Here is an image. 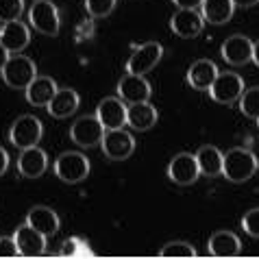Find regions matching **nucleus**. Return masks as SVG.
<instances>
[{"label":"nucleus","mask_w":259,"mask_h":259,"mask_svg":"<svg viewBox=\"0 0 259 259\" xmlns=\"http://www.w3.org/2000/svg\"><path fill=\"white\" fill-rule=\"evenodd\" d=\"M215 76H218V66L211 59H196L185 74V81L196 92H209Z\"/></svg>","instance_id":"18"},{"label":"nucleus","mask_w":259,"mask_h":259,"mask_svg":"<svg viewBox=\"0 0 259 259\" xmlns=\"http://www.w3.org/2000/svg\"><path fill=\"white\" fill-rule=\"evenodd\" d=\"M103 135H105V128L98 122L96 113L76 118L74 122H72V126H70V140L74 142L78 148L100 146V140H103Z\"/></svg>","instance_id":"8"},{"label":"nucleus","mask_w":259,"mask_h":259,"mask_svg":"<svg viewBox=\"0 0 259 259\" xmlns=\"http://www.w3.org/2000/svg\"><path fill=\"white\" fill-rule=\"evenodd\" d=\"M0 76L7 88L11 90H26L28 83L37 76V66L31 57H26L22 53H16V55H9V59L0 70Z\"/></svg>","instance_id":"3"},{"label":"nucleus","mask_w":259,"mask_h":259,"mask_svg":"<svg viewBox=\"0 0 259 259\" xmlns=\"http://www.w3.org/2000/svg\"><path fill=\"white\" fill-rule=\"evenodd\" d=\"M55 177L63 183H81L90 177V170H92V163L88 159V155H83L81 150H66L61 153L59 157L55 159Z\"/></svg>","instance_id":"2"},{"label":"nucleus","mask_w":259,"mask_h":259,"mask_svg":"<svg viewBox=\"0 0 259 259\" xmlns=\"http://www.w3.org/2000/svg\"><path fill=\"white\" fill-rule=\"evenodd\" d=\"M237 105H240V111H242L246 118L257 120V118H259V85L244 90L242 96H240V100H237Z\"/></svg>","instance_id":"27"},{"label":"nucleus","mask_w":259,"mask_h":259,"mask_svg":"<svg viewBox=\"0 0 259 259\" xmlns=\"http://www.w3.org/2000/svg\"><path fill=\"white\" fill-rule=\"evenodd\" d=\"M163 57V46L159 41H146L133 48L131 57L126 61V72L128 74H142L146 76L150 70H155V66L161 61Z\"/></svg>","instance_id":"7"},{"label":"nucleus","mask_w":259,"mask_h":259,"mask_svg":"<svg viewBox=\"0 0 259 259\" xmlns=\"http://www.w3.org/2000/svg\"><path fill=\"white\" fill-rule=\"evenodd\" d=\"M13 240L18 244L20 257H39L46 253V235H41L39 231H35L31 225H20L13 233Z\"/></svg>","instance_id":"15"},{"label":"nucleus","mask_w":259,"mask_h":259,"mask_svg":"<svg viewBox=\"0 0 259 259\" xmlns=\"http://www.w3.org/2000/svg\"><path fill=\"white\" fill-rule=\"evenodd\" d=\"M7 170H9V153L0 146V177H3Z\"/></svg>","instance_id":"34"},{"label":"nucleus","mask_w":259,"mask_h":259,"mask_svg":"<svg viewBox=\"0 0 259 259\" xmlns=\"http://www.w3.org/2000/svg\"><path fill=\"white\" fill-rule=\"evenodd\" d=\"M0 44H3L11 55L22 53V50L31 44V28L20 20H11L5 22L0 28Z\"/></svg>","instance_id":"16"},{"label":"nucleus","mask_w":259,"mask_h":259,"mask_svg":"<svg viewBox=\"0 0 259 259\" xmlns=\"http://www.w3.org/2000/svg\"><path fill=\"white\" fill-rule=\"evenodd\" d=\"M242 229L244 233L255 237V240H259V207H255V209H248L246 213L242 215Z\"/></svg>","instance_id":"31"},{"label":"nucleus","mask_w":259,"mask_h":259,"mask_svg":"<svg viewBox=\"0 0 259 259\" xmlns=\"http://www.w3.org/2000/svg\"><path fill=\"white\" fill-rule=\"evenodd\" d=\"M198 11L205 22H209L213 26H222L233 18L235 5H233V0H203Z\"/></svg>","instance_id":"25"},{"label":"nucleus","mask_w":259,"mask_h":259,"mask_svg":"<svg viewBox=\"0 0 259 259\" xmlns=\"http://www.w3.org/2000/svg\"><path fill=\"white\" fill-rule=\"evenodd\" d=\"M78 105H81V96H78L76 90L72 88H59L57 94L53 96V100L48 103V113L57 120H63V118H70L78 111Z\"/></svg>","instance_id":"19"},{"label":"nucleus","mask_w":259,"mask_h":259,"mask_svg":"<svg viewBox=\"0 0 259 259\" xmlns=\"http://www.w3.org/2000/svg\"><path fill=\"white\" fill-rule=\"evenodd\" d=\"M116 3L118 0H85V11L92 18H107L116 9Z\"/></svg>","instance_id":"30"},{"label":"nucleus","mask_w":259,"mask_h":259,"mask_svg":"<svg viewBox=\"0 0 259 259\" xmlns=\"http://www.w3.org/2000/svg\"><path fill=\"white\" fill-rule=\"evenodd\" d=\"M177 5V9H198L203 0H172Z\"/></svg>","instance_id":"33"},{"label":"nucleus","mask_w":259,"mask_h":259,"mask_svg":"<svg viewBox=\"0 0 259 259\" xmlns=\"http://www.w3.org/2000/svg\"><path fill=\"white\" fill-rule=\"evenodd\" d=\"M257 126H259V118H257Z\"/></svg>","instance_id":"39"},{"label":"nucleus","mask_w":259,"mask_h":259,"mask_svg":"<svg viewBox=\"0 0 259 259\" xmlns=\"http://www.w3.org/2000/svg\"><path fill=\"white\" fill-rule=\"evenodd\" d=\"M126 103L118 96H107L96 107V118L103 124L105 131L113 128H124L126 126Z\"/></svg>","instance_id":"11"},{"label":"nucleus","mask_w":259,"mask_h":259,"mask_svg":"<svg viewBox=\"0 0 259 259\" xmlns=\"http://www.w3.org/2000/svg\"><path fill=\"white\" fill-rule=\"evenodd\" d=\"M24 222L26 225H31L35 231H39L41 235H46V237H53L61 227V220H59V215H57V211H53L50 207H44V205L28 209Z\"/></svg>","instance_id":"23"},{"label":"nucleus","mask_w":259,"mask_h":259,"mask_svg":"<svg viewBox=\"0 0 259 259\" xmlns=\"http://www.w3.org/2000/svg\"><path fill=\"white\" fill-rule=\"evenodd\" d=\"M28 24L41 35L55 37L61 28V16L53 0H33L28 7Z\"/></svg>","instance_id":"4"},{"label":"nucleus","mask_w":259,"mask_h":259,"mask_svg":"<svg viewBox=\"0 0 259 259\" xmlns=\"http://www.w3.org/2000/svg\"><path fill=\"white\" fill-rule=\"evenodd\" d=\"M194 157H196L198 170L203 177H207V179L222 177V159H225V153H220V148L211 146V144H203V146L194 153Z\"/></svg>","instance_id":"24"},{"label":"nucleus","mask_w":259,"mask_h":259,"mask_svg":"<svg viewBox=\"0 0 259 259\" xmlns=\"http://www.w3.org/2000/svg\"><path fill=\"white\" fill-rule=\"evenodd\" d=\"M9 50H7L3 44H0V70H3V66H5V63H7V59H9Z\"/></svg>","instance_id":"36"},{"label":"nucleus","mask_w":259,"mask_h":259,"mask_svg":"<svg viewBox=\"0 0 259 259\" xmlns=\"http://www.w3.org/2000/svg\"><path fill=\"white\" fill-rule=\"evenodd\" d=\"M257 170H259V157H257Z\"/></svg>","instance_id":"38"},{"label":"nucleus","mask_w":259,"mask_h":259,"mask_svg":"<svg viewBox=\"0 0 259 259\" xmlns=\"http://www.w3.org/2000/svg\"><path fill=\"white\" fill-rule=\"evenodd\" d=\"M24 13V0H0V22H11L20 20Z\"/></svg>","instance_id":"29"},{"label":"nucleus","mask_w":259,"mask_h":259,"mask_svg":"<svg viewBox=\"0 0 259 259\" xmlns=\"http://www.w3.org/2000/svg\"><path fill=\"white\" fill-rule=\"evenodd\" d=\"M100 148L103 155L111 161H124L133 155L135 150V138L133 133L124 131V128H113V131H105L103 140H100Z\"/></svg>","instance_id":"9"},{"label":"nucleus","mask_w":259,"mask_h":259,"mask_svg":"<svg viewBox=\"0 0 259 259\" xmlns=\"http://www.w3.org/2000/svg\"><path fill=\"white\" fill-rule=\"evenodd\" d=\"M257 172V157L248 148H231L222 159V177L231 183H244Z\"/></svg>","instance_id":"1"},{"label":"nucleus","mask_w":259,"mask_h":259,"mask_svg":"<svg viewBox=\"0 0 259 259\" xmlns=\"http://www.w3.org/2000/svg\"><path fill=\"white\" fill-rule=\"evenodd\" d=\"M0 257H20L18 244L11 237H0Z\"/></svg>","instance_id":"32"},{"label":"nucleus","mask_w":259,"mask_h":259,"mask_svg":"<svg viewBox=\"0 0 259 259\" xmlns=\"http://www.w3.org/2000/svg\"><path fill=\"white\" fill-rule=\"evenodd\" d=\"M168 179L179 188H188V185H194L200 177V170H198V163H196V157L192 153H179L170 159L168 163Z\"/></svg>","instance_id":"10"},{"label":"nucleus","mask_w":259,"mask_h":259,"mask_svg":"<svg viewBox=\"0 0 259 259\" xmlns=\"http://www.w3.org/2000/svg\"><path fill=\"white\" fill-rule=\"evenodd\" d=\"M220 55L229 66H246V63L253 61V39L235 33L222 41Z\"/></svg>","instance_id":"13"},{"label":"nucleus","mask_w":259,"mask_h":259,"mask_svg":"<svg viewBox=\"0 0 259 259\" xmlns=\"http://www.w3.org/2000/svg\"><path fill=\"white\" fill-rule=\"evenodd\" d=\"M244 88V78L237 72H218L215 81L209 88V96L218 105H233L240 100Z\"/></svg>","instance_id":"6"},{"label":"nucleus","mask_w":259,"mask_h":259,"mask_svg":"<svg viewBox=\"0 0 259 259\" xmlns=\"http://www.w3.org/2000/svg\"><path fill=\"white\" fill-rule=\"evenodd\" d=\"M205 20L198 9H179L170 18V31L181 39H194L203 33Z\"/></svg>","instance_id":"12"},{"label":"nucleus","mask_w":259,"mask_h":259,"mask_svg":"<svg viewBox=\"0 0 259 259\" xmlns=\"http://www.w3.org/2000/svg\"><path fill=\"white\" fill-rule=\"evenodd\" d=\"M153 94L150 83L144 78L142 74H126L118 81V98H122L126 105H135V103H144Z\"/></svg>","instance_id":"14"},{"label":"nucleus","mask_w":259,"mask_h":259,"mask_svg":"<svg viewBox=\"0 0 259 259\" xmlns=\"http://www.w3.org/2000/svg\"><path fill=\"white\" fill-rule=\"evenodd\" d=\"M157 120H159V111L157 107H153L148 100L144 103H135L126 107V124L133 128V131H150Z\"/></svg>","instance_id":"20"},{"label":"nucleus","mask_w":259,"mask_h":259,"mask_svg":"<svg viewBox=\"0 0 259 259\" xmlns=\"http://www.w3.org/2000/svg\"><path fill=\"white\" fill-rule=\"evenodd\" d=\"M253 63L259 68V39L253 41Z\"/></svg>","instance_id":"37"},{"label":"nucleus","mask_w":259,"mask_h":259,"mask_svg":"<svg viewBox=\"0 0 259 259\" xmlns=\"http://www.w3.org/2000/svg\"><path fill=\"white\" fill-rule=\"evenodd\" d=\"M57 81L53 76H35L28 88L24 90L26 94V103L33 107H48V103L53 100V96L57 94Z\"/></svg>","instance_id":"21"},{"label":"nucleus","mask_w":259,"mask_h":259,"mask_svg":"<svg viewBox=\"0 0 259 259\" xmlns=\"http://www.w3.org/2000/svg\"><path fill=\"white\" fill-rule=\"evenodd\" d=\"M259 0H233L235 7H242V9H248V7H255Z\"/></svg>","instance_id":"35"},{"label":"nucleus","mask_w":259,"mask_h":259,"mask_svg":"<svg viewBox=\"0 0 259 259\" xmlns=\"http://www.w3.org/2000/svg\"><path fill=\"white\" fill-rule=\"evenodd\" d=\"M48 170V155L39 146L24 148L18 157V172L24 179H39Z\"/></svg>","instance_id":"17"},{"label":"nucleus","mask_w":259,"mask_h":259,"mask_svg":"<svg viewBox=\"0 0 259 259\" xmlns=\"http://www.w3.org/2000/svg\"><path fill=\"white\" fill-rule=\"evenodd\" d=\"M59 257H94V250L83 237H68L57 250Z\"/></svg>","instance_id":"26"},{"label":"nucleus","mask_w":259,"mask_h":259,"mask_svg":"<svg viewBox=\"0 0 259 259\" xmlns=\"http://www.w3.org/2000/svg\"><path fill=\"white\" fill-rule=\"evenodd\" d=\"M159 257H198V250L188 242H168L161 246Z\"/></svg>","instance_id":"28"},{"label":"nucleus","mask_w":259,"mask_h":259,"mask_svg":"<svg viewBox=\"0 0 259 259\" xmlns=\"http://www.w3.org/2000/svg\"><path fill=\"white\" fill-rule=\"evenodd\" d=\"M207 253L211 257H237L242 253V240L233 231H213L207 242Z\"/></svg>","instance_id":"22"},{"label":"nucleus","mask_w":259,"mask_h":259,"mask_svg":"<svg viewBox=\"0 0 259 259\" xmlns=\"http://www.w3.org/2000/svg\"><path fill=\"white\" fill-rule=\"evenodd\" d=\"M41 138H44V124H41V120L35 116H26V113L13 120V124L9 128V142L18 150L37 146Z\"/></svg>","instance_id":"5"}]
</instances>
